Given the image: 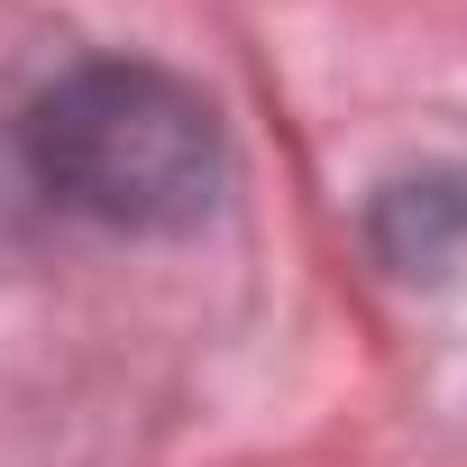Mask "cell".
<instances>
[{
  "label": "cell",
  "mask_w": 467,
  "mask_h": 467,
  "mask_svg": "<svg viewBox=\"0 0 467 467\" xmlns=\"http://www.w3.org/2000/svg\"><path fill=\"white\" fill-rule=\"evenodd\" d=\"M28 165L65 211L101 229H138V239L202 229L229 192V147L211 101L165 65H129V56L74 65L37 92Z\"/></svg>",
  "instance_id": "obj_1"
}]
</instances>
